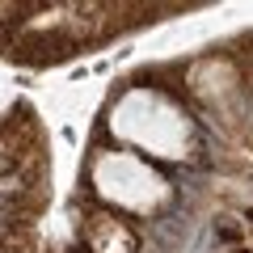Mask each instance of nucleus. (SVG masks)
<instances>
[{
  "label": "nucleus",
  "instance_id": "f257e3e1",
  "mask_svg": "<svg viewBox=\"0 0 253 253\" xmlns=\"http://www.w3.org/2000/svg\"><path fill=\"white\" fill-rule=\"evenodd\" d=\"M81 236H84V249L89 253H135L139 249L135 228L123 224V215H114V211H106V207L84 211Z\"/></svg>",
  "mask_w": 253,
  "mask_h": 253
},
{
  "label": "nucleus",
  "instance_id": "f03ea898",
  "mask_svg": "<svg viewBox=\"0 0 253 253\" xmlns=\"http://www.w3.org/2000/svg\"><path fill=\"white\" fill-rule=\"evenodd\" d=\"M72 46L76 42H72V38H63V34H26V38H17V46H13V59L46 63V59H63Z\"/></svg>",
  "mask_w": 253,
  "mask_h": 253
},
{
  "label": "nucleus",
  "instance_id": "7ed1b4c3",
  "mask_svg": "<svg viewBox=\"0 0 253 253\" xmlns=\"http://www.w3.org/2000/svg\"><path fill=\"white\" fill-rule=\"evenodd\" d=\"M232 253H249V249H232Z\"/></svg>",
  "mask_w": 253,
  "mask_h": 253
}]
</instances>
